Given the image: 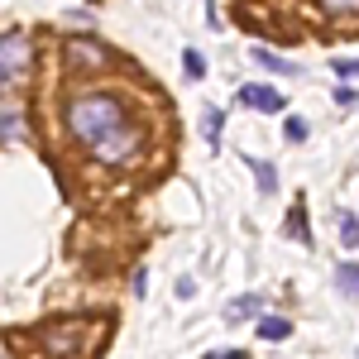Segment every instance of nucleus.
Here are the masks:
<instances>
[{
  "label": "nucleus",
  "mask_w": 359,
  "mask_h": 359,
  "mask_svg": "<svg viewBox=\"0 0 359 359\" xmlns=\"http://www.w3.org/2000/svg\"><path fill=\"white\" fill-rule=\"evenodd\" d=\"M29 53H34V43H29L25 29H10V34H0V82H15V77H25Z\"/></svg>",
  "instance_id": "nucleus-5"
},
{
  "label": "nucleus",
  "mask_w": 359,
  "mask_h": 359,
  "mask_svg": "<svg viewBox=\"0 0 359 359\" xmlns=\"http://www.w3.org/2000/svg\"><path fill=\"white\" fill-rule=\"evenodd\" d=\"M139 144H144L139 125H120L115 135H106L96 149H91V158H96V163H106V168H120V163H130V158L139 154Z\"/></svg>",
  "instance_id": "nucleus-4"
},
{
  "label": "nucleus",
  "mask_w": 359,
  "mask_h": 359,
  "mask_svg": "<svg viewBox=\"0 0 359 359\" xmlns=\"http://www.w3.org/2000/svg\"><path fill=\"white\" fill-rule=\"evenodd\" d=\"M201 130H206V139H221V130H225V115H221V111H206Z\"/></svg>",
  "instance_id": "nucleus-12"
},
{
  "label": "nucleus",
  "mask_w": 359,
  "mask_h": 359,
  "mask_svg": "<svg viewBox=\"0 0 359 359\" xmlns=\"http://www.w3.org/2000/svg\"><path fill=\"white\" fill-rule=\"evenodd\" d=\"M62 62H67L72 72H101V67H111V48H106L101 39L72 34V39H62Z\"/></svg>",
  "instance_id": "nucleus-3"
},
{
  "label": "nucleus",
  "mask_w": 359,
  "mask_h": 359,
  "mask_svg": "<svg viewBox=\"0 0 359 359\" xmlns=\"http://www.w3.org/2000/svg\"><path fill=\"white\" fill-rule=\"evenodd\" d=\"M287 235H297L302 245H311V230H306V211H302V206H297V211L287 216Z\"/></svg>",
  "instance_id": "nucleus-10"
},
{
  "label": "nucleus",
  "mask_w": 359,
  "mask_h": 359,
  "mask_svg": "<svg viewBox=\"0 0 359 359\" xmlns=\"http://www.w3.org/2000/svg\"><path fill=\"white\" fill-rule=\"evenodd\" d=\"M62 120H67V135L77 139L86 154L106 135H115L120 125H130L125 120V96H115V91H82V96H72Z\"/></svg>",
  "instance_id": "nucleus-1"
},
{
  "label": "nucleus",
  "mask_w": 359,
  "mask_h": 359,
  "mask_svg": "<svg viewBox=\"0 0 359 359\" xmlns=\"http://www.w3.org/2000/svg\"><path fill=\"white\" fill-rule=\"evenodd\" d=\"M259 302H264V297H245V302H235V306H230V316L240 321V316H249V311H259Z\"/></svg>",
  "instance_id": "nucleus-16"
},
{
  "label": "nucleus",
  "mask_w": 359,
  "mask_h": 359,
  "mask_svg": "<svg viewBox=\"0 0 359 359\" xmlns=\"http://www.w3.org/2000/svg\"><path fill=\"white\" fill-rule=\"evenodd\" d=\"M283 135H287V139H306V120H287Z\"/></svg>",
  "instance_id": "nucleus-18"
},
{
  "label": "nucleus",
  "mask_w": 359,
  "mask_h": 359,
  "mask_svg": "<svg viewBox=\"0 0 359 359\" xmlns=\"http://www.w3.org/2000/svg\"><path fill=\"white\" fill-rule=\"evenodd\" d=\"M20 135V120L15 115H0V139H15Z\"/></svg>",
  "instance_id": "nucleus-17"
},
{
  "label": "nucleus",
  "mask_w": 359,
  "mask_h": 359,
  "mask_svg": "<svg viewBox=\"0 0 359 359\" xmlns=\"http://www.w3.org/2000/svg\"><path fill=\"white\" fill-rule=\"evenodd\" d=\"M326 15H359V0H321Z\"/></svg>",
  "instance_id": "nucleus-11"
},
{
  "label": "nucleus",
  "mask_w": 359,
  "mask_h": 359,
  "mask_svg": "<svg viewBox=\"0 0 359 359\" xmlns=\"http://www.w3.org/2000/svg\"><path fill=\"white\" fill-rule=\"evenodd\" d=\"M240 101H245L249 111H264V115L283 111V96H278L273 86H245V91H240Z\"/></svg>",
  "instance_id": "nucleus-6"
},
{
  "label": "nucleus",
  "mask_w": 359,
  "mask_h": 359,
  "mask_svg": "<svg viewBox=\"0 0 359 359\" xmlns=\"http://www.w3.org/2000/svg\"><path fill=\"white\" fill-rule=\"evenodd\" d=\"M182 67H187V77H201V72H206V62H201V53H196V48H187V53H182Z\"/></svg>",
  "instance_id": "nucleus-14"
},
{
  "label": "nucleus",
  "mask_w": 359,
  "mask_h": 359,
  "mask_svg": "<svg viewBox=\"0 0 359 359\" xmlns=\"http://www.w3.org/2000/svg\"><path fill=\"white\" fill-rule=\"evenodd\" d=\"M0 359H5V355H0Z\"/></svg>",
  "instance_id": "nucleus-21"
},
{
  "label": "nucleus",
  "mask_w": 359,
  "mask_h": 359,
  "mask_svg": "<svg viewBox=\"0 0 359 359\" xmlns=\"http://www.w3.org/2000/svg\"><path fill=\"white\" fill-rule=\"evenodd\" d=\"M254 62H259V67H269V72H283V77L292 72V62H283V57L269 53V48H254Z\"/></svg>",
  "instance_id": "nucleus-9"
},
{
  "label": "nucleus",
  "mask_w": 359,
  "mask_h": 359,
  "mask_svg": "<svg viewBox=\"0 0 359 359\" xmlns=\"http://www.w3.org/2000/svg\"><path fill=\"white\" fill-rule=\"evenodd\" d=\"M206 359H245V350H221V355H206Z\"/></svg>",
  "instance_id": "nucleus-20"
},
{
  "label": "nucleus",
  "mask_w": 359,
  "mask_h": 359,
  "mask_svg": "<svg viewBox=\"0 0 359 359\" xmlns=\"http://www.w3.org/2000/svg\"><path fill=\"white\" fill-rule=\"evenodd\" d=\"M249 168L259 172V187H264V192H273V187H278V182H273V168H269V163H254V158H249Z\"/></svg>",
  "instance_id": "nucleus-15"
},
{
  "label": "nucleus",
  "mask_w": 359,
  "mask_h": 359,
  "mask_svg": "<svg viewBox=\"0 0 359 359\" xmlns=\"http://www.w3.org/2000/svg\"><path fill=\"white\" fill-rule=\"evenodd\" d=\"M259 335H264V340H287L292 326H287L283 316H269V321H259Z\"/></svg>",
  "instance_id": "nucleus-8"
},
{
  "label": "nucleus",
  "mask_w": 359,
  "mask_h": 359,
  "mask_svg": "<svg viewBox=\"0 0 359 359\" xmlns=\"http://www.w3.org/2000/svg\"><path fill=\"white\" fill-rule=\"evenodd\" d=\"M340 240H345L350 249L359 245V221H355V216H340Z\"/></svg>",
  "instance_id": "nucleus-13"
},
{
  "label": "nucleus",
  "mask_w": 359,
  "mask_h": 359,
  "mask_svg": "<svg viewBox=\"0 0 359 359\" xmlns=\"http://www.w3.org/2000/svg\"><path fill=\"white\" fill-rule=\"evenodd\" d=\"M335 72H340V77H359V62H355V57H345V62H335Z\"/></svg>",
  "instance_id": "nucleus-19"
},
{
  "label": "nucleus",
  "mask_w": 359,
  "mask_h": 359,
  "mask_svg": "<svg viewBox=\"0 0 359 359\" xmlns=\"http://www.w3.org/2000/svg\"><path fill=\"white\" fill-rule=\"evenodd\" d=\"M335 287H340L345 297H359V269L355 264H340V269H335Z\"/></svg>",
  "instance_id": "nucleus-7"
},
{
  "label": "nucleus",
  "mask_w": 359,
  "mask_h": 359,
  "mask_svg": "<svg viewBox=\"0 0 359 359\" xmlns=\"http://www.w3.org/2000/svg\"><path fill=\"white\" fill-rule=\"evenodd\" d=\"M101 340H106V321L96 316H62L34 331L39 359H91Z\"/></svg>",
  "instance_id": "nucleus-2"
}]
</instances>
